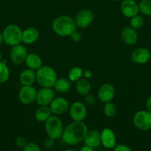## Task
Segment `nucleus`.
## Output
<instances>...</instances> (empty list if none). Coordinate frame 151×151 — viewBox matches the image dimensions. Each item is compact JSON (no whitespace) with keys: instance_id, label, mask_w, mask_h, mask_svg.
Instances as JSON below:
<instances>
[{"instance_id":"nucleus-23","label":"nucleus","mask_w":151,"mask_h":151,"mask_svg":"<svg viewBox=\"0 0 151 151\" xmlns=\"http://www.w3.org/2000/svg\"><path fill=\"white\" fill-rule=\"evenodd\" d=\"M76 89L78 94L81 96H85L89 94L91 90V84L88 79L86 78H81L78 81L76 84Z\"/></svg>"},{"instance_id":"nucleus-9","label":"nucleus","mask_w":151,"mask_h":151,"mask_svg":"<svg viewBox=\"0 0 151 151\" xmlns=\"http://www.w3.org/2000/svg\"><path fill=\"white\" fill-rule=\"evenodd\" d=\"M28 54V50L22 44H17L12 47L10 52V58L14 64L20 65L25 61Z\"/></svg>"},{"instance_id":"nucleus-1","label":"nucleus","mask_w":151,"mask_h":151,"mask_svg":"<svg viewBox=\"0 0 151 151\" xmlns=\"http://www.w3.org/2000/svg\"><path fill=\"white\" fill-rule=\"evenodd\" d=\"M87 131V125L83 121H73L64 129L62 138L66 144L75 145L84 139Z\"/></svg>"},{"instance_id":"nucleus-21","label":"nucleus","mask_w":151,"mask_h":151,"mask_svg":"<svg viewBox=\"0 0 151 151\" xmlns=\"http://www.w3.org/2000/svg\"><path fill=\"white\" fill-rule=\"evenodd\" d=\"M25 63L27 67L34 71H36L42 66L41 57L36 53H28Z\"/></svg>"},{"instance_id":"nucleus-34","label":"nucleus","mask_w":151,"mask_h":151,"mask_svg":"<svg viewBox=\"0 0 151 151\" xmlns=\"http://www.w3.org/2000/svg\"><path fill=\"white\" fill-rule=\"evenodd\" d=\"M70 37L71 40H72V41L75 43L79 42V41L81 40V33H80V32H78L77 29L76 31H74V32L71 34L70 36Z\"/></svg>"},{"instance_id":"nucleus-3","label":"nucleus","mask_w":151,"mask_h":151,"mask_svg":"<svg viewBox=\"0 0 151 151\" xmlns=\"http://www.w3.org/2000/svg\"><path fill=\"white\" fill-rule=\"evenodd\" d=\"M36 82L43 88H52L58 79L57 73L53 68L49 66H41L36 71Z\"/></svg>"},{"instance_id":"nucleus-4","label":"nucleus","mask_w":151,"mask_h":151,"mask_svg":"<svg viewBox=\"0 0 151 151\" xmlns=\"http://www.w3.org/2000/svg\"><path fill=\"white\" fill-rule=\"evenodd\" d=\"M46 133L47 137L58 139L62 137L64 132V125L62 120L57 115H52L44 124Z\"/></svg>"},{"instance_id":"nucleus-6","label":"nucleus","mask_w":151,"mask_h":151,"mask_svg":"<svg viewBox=\"0 0 151 151\" xmlns=\"http://www.w3.org/2000/svg\"><path fill=\"white\" fill-rule=\"evenodd\" d=\"M133 125L141 131H146L151 129V113L148 111H139L133 116Z\"/></svg>"},{"instance_id":"nucleus-5","label":"nucleus","mask_w":151,"mask_h":151,"mask_svg":"<svg viewBox=\"0 0 151 151\" xmlns=\"http://www.w3.org/2000/svg\"><path fill=\"white\" fill-rule=\"evenodd\" d=\"M2 35L4 42L11 47L22 42V30L18 25H7L3 30Z\"/></svg>"},{"instance_id":"nucleus-25","label":"nucleus","mask_w":151,"mask_h":151,"mask_svg":"<svg viewBox=\"0 0 151 151\" xmlns=\"http://www.w3.org/2000/svg\"><path fill=\"white\" fill-rule=\"evenodd\" d=\"M83 72H84V70L81 67L74 66L70 70L68 73V79L71 82H77L81 78H82Z\"/></svg>"},{"instance_id":"nucleus-44","label":"nucleus","mask_w":151,"mask_h":151,"mask_svg":"<svg viewBox=\"0 0 151 151\" xmlns=\"http://www.w3.org/2000/svg\"><path fill=\"white\" fill-rule=\"evenodd\" d=\"M98 151H104V150H98Z\"/></svg>"},{"instance_id":"nucleus-31","label":"nucleus","mask_w":151,"mask_h":151,"mask_svg":"<svg viewBox=\"0 0 151 151\" xmlns=\"http://www.w3.org/2000/svg\"><path fill=\"white\" fill-rule=\"evenodd\" d=\"M96 98L93 94H87V95H85L84 97V102H85V104L87 106H93L96 103Z\"/></svg>"},{"instance_id":"nucleus-39","label":"nucleus","mask_w":151,"mask_h":151,"mask_svg":"<svg viewBox=\"0 0 151 151\" xmlns=\"http://www.w3.org/2000/svg\"><path fill=\"white\" fill-rule=\"evenodd\" d=\"M4 42V40H3V35H2V32H0V45H1L2 43Z\"/></svg>"},{"instance_id":"nucleus-37","label":"nucleus","mask_w":151,"mask_h":151,"mask_svg":"<svg viewBox=\"0 0 151 151\" xmlns=\"http://www.w3.org/2000/svg\"><path fill=\"white\" fill-rule=\"evenodd\" d=\"M146 108H147V111L151 113V97H150L149 98L147 99L146 102Z\"/></svg>"},{"instance_id":"nucleus-24","label":"nucleus","mask_w":151,"mask_h":151,"mask_svg":"<svg viewBox=\"0 0 151 151\" xmlns=\"http://www.w3.org/2000/svg\"><path fill=\"white\" fill-rule=\"evenodd\" d=\"M71 81L67 78H58L55 83L53 88L59 93H67L71 88Z\"/></svg>"},{"instance_id":"nucleus-18","label":"nucleus","mask_w":151,"mask_h":151,"mask_svg":"<svg viewBox=\"0 0 151 151\" xmlns=\"http://www.w3.org/2000/svg\"><path fill=\"white\" fill-rule=\"evenodd\" d=\"M85 145L92 148H97L102 144L101 142V133L98 131L93 130V131H87L86 137L84 139Z\"/></svg>"},{"instance_id":"nucleus-41","label":"nucleus","mask_w":151,"mask_h":151,"mask_svg":"<svg viewBox=\"0 0 151 151\" xmlns=\"http://www.w3.org/2000/svg\"><path fill=\"white\" fill-rule=\"evenodd\" d=\"M65 151H76L75 150H72V149H68V150H66Z\"/></svg>"},{"instance_id":"nucleus-10","label":"nucleus","mask_w":151,"mask_h":151,"mask_svg":"<svg viewBox=\"0 0 151 151\" xmlns=\"http://www.w3.org/2000/svg\"><path fill=\"white\" fill-rule=\"evenodd\" d=\"M55 98V92L52 88H43L36 93V102L39 106H49Z\"/></svg>"},{"instance_id":"nucleus-17","label":"nucleus","mask_w":151,"mask_h":151,"mask_svg":"<svg viewBox=\"0 0 151 151\" xmlns=\"http://www.w3.org/2000/svg\"><path fill=\"white\" fill-rule=\"evenodd\" d=\"M121 38L127 45H134L138 41V33L136 29H133L131 27H125L121 32Z\"/></svg>"},{"instance_id":"nucleus-30","label":"nucleus","mask_w":151,"mask_h":151,"mask_svg":"<svg viewBox=\"0 0 151 151\" xmlns=\"http://www.w3.org/2000/svg\"><path fill=\"white\" fill-rule=\"evenodd\" d=\"M23 151H41L39 146L34 142H29L23 148Z\"/></svg>"},{"instance_id":"nucleus-28","label":"nucleus","mask_w":151,"mask_h":151,"mask_svg":"<svg viewBox=\"0 0 151 151\" xmlns=\"http://www.w3.org/2000/svg\"><path fill=\"white\" fill-rule=\"evenodd\" d=\"M10 77V70L4 62L0 61V83L7 82Z\"/></svg>"},{"instance_id":"nucleus-15","label":"nucleus","mask_w":151,"mask_h":151,"mask_svg":"<svg viewBox=\"0 0 151 151\" xmlns=\"http://www.w3.org/2000/svg\"><path fill=\"white\" fill-rule=\"evenodd\" d=\"M101 142L105 148H114L116 145V138L113 131L109 128H105L101 132Z\"/></svg>"},{"instance_id":"nucleus-11","label":"nucleus","mask_w":151,"mask_h":151,"mask_svg":"<svg viewBox=\"0 0 151 151\" xmlns=\"http://www.w3.org/2000/svg\"><path fill=\"white\" fill-rule=\"evenodd\" d=\"M94 19L93 11L89 9H84L78 12L74 19L76 24L79 28H86L90 26Z\"/></svg>"},{"instance_id":"nucleus-19","label":"nucleus","mask_w":151,"mask_h":151,"mask_svg":"<svg viewBox=\"0 0 151 151\" xmlns=\"http://www.w3.org/2000/svg\"><path fill=\"white\" fill-rule=\"evenodd\" d=\"M39 32L33 27H30L22 30V42L25 44H32L39 38Z\"/></svg>"},{"instance_id":"nucleus-16","label":"nucleus","mask_w":151,"mask_h":151,"mask_svg":"<svg viewBox=\"0 0 151 151\" xmlns=\"http://www.w3.org/2000/svg\"><path fill=\"white\" fill-rule=\"evenodd\" d=\"M149 50L144 47H139L133 50L130 55L131 60L136 64H144L150 60Z\"/></svg>"},{"instance_id":"nucleus-20","label":"nucleus","mask_w":151,"mask_h":151,"mask_svg":"<svg viewBox=\"0 0 151 151\" xmlns=\"http://www.w3.org/2000/svg\"><path fill=\"white\" fill-rule=\"evenodd\" d=\"M19 81L22 86H33L36 81V71L29 68L22 70L19 75Z\"/></svg>"},{"instance_id":"nucleus-33","label":"nucleus","mask_w":151,"mask_h":151,"mask_svg":"<svg viewBox=\"0 0 151 151\" xmlns=\"http://www.w3.org/2000/svg\"><path fill=\"white\" fill-rule=\"evenodd\" d=\"M54 141L55 140L53 139L47 137V138H45L44 139V142H43V146H44V148H51V147H53V146H54Z\"/></svg>"},{"instance_id":"nucleus-29","label":"nucleus","mask_w":151,"mask_h":151,"mask_svg":"<svg viewBox=\"0 0 151 151\" xmlns=\"http://www.w3.org/2000/svg\"><path fill=\"white\" fill-rule=\"evenodd\" d=\"M130 27L135 29H139L142 27L144 24V19L139 15H136V16H133V17L130 18Z\"/></svg>"},{"instance_id":"nucleus-43","label":"nucleus","mask_w":151,"mask_h":151,"mask_svg":"<svg viewBox=\"0 0 151 151\" xmlns=\"http://www.w3.org/2000/svg\"><path fill=\"white\" fill-rule=\"evenodd\" d=\"M150 60H151V52H150Z\"/></svg>"},{"instance_id":"nucleus-2","label":"nucleus","mask_w":151,"mask_h":151,"mask_svg":"<svg viewBox=\"0 0 151 151\" xmlns=\"http://www.w3.org/2000/svg\"><path fill=\"white\" fill-rule=\"evenodd\" d=\"M75 20L69 16H60L56 18L52 23V29L57 35L61 37L70 36L76 30Z\"/></svg>"},{"instance_id":"nucleus-32","label":"nucleus","mask_w":151,"mask_h":151,"mask_svg":"<svg viewBox=\"0 0 151 151\" xmlns=\"http://www.w3.org/2000/svg\"><path fill=\"white\" fill-rule=\"evenodd\" d=\"M15 143H16V145L19 148H24L26 146V145L28 144L26 139L23 137H17L16 141H15Z\"/></svg>"},{"instance_id":"nucleus-42","label":"nucleus","mask_w":151,"mask_h":151,"mask_svg":"<svg viewBox=\"0 0 151 151\" xmlns=\"http://www.w3.org/2000/svg\"><path fill=\"white\" fill-rule=\"evenodd\" d=\"M112 1H120V0H112Z\"/></svg>"},{"instance_id":"nucleus-8","label":"nucleus","mask_w":151,"mask_h":151,"mask_svg":"<svg viewBox=\"0 0 151 151\" xmlns=\"http://www.w3.org/2000/svg\"><path fill=\"white\" fill-rule=\"evenodd\" d=\"M37 91L33 86H22L19 91V100L22 104L30 105L36 101Z\"/></svg>"},{"instance_id":"nucleus-22","label":"nucleus","mask_w":151,"mask_h":151,"mask_svg":"<svg viewBox=\"0 0 151 151\" xmlns=\"http://www.w3.org/2000/svg\"><path fill=\"white\" fill-rule=\"evenodd\" d=\"M51 116L52 112L49 106H39L34 114L36 120L40 122H45Z\"/></svg>"},{"instance_id":"nucleus-36","label":"nucleus","mask_w":151,"mask_h":151,"mask_svg":"<svg viewBox=\"0 0 151 151\" xmlns=\"http://www.w3.org/2000/svg\"><path fill=\"white\" fill-rule=\"evenodd\" d=\"M83 77L84 78H86V79H90L93 77V72H92V71L88 70V69L84 71V72H83Z\"/></svg>"},{"instance_id":"nucleus-13","label":"nucleus","mask_w":151,"mask_h":151,"mask_svg":"<svg viewBox=\"0 0 151 151\" xmlns=\"http://www.w3.org/2000/svg\"><path fill=\"white\" fill-rule=\"evenodd\" d=\"M115 95V88L110 83H105L98 90V97L102 103H105L113 100Z\"/></svg>"},{"instance_id":"nucleus-38","label":"nucleus","mask_w":151,"mask_h":151,"mask_svg":"<svg viewBox=\"0 0 151 151\" xmlns=\"http://www.w3.org/2000/svg\"><path fill=\"white\" fill-rule=\"evenodd\" d=\"M80 151H93V148L85 145V146H84L83 147H81V149L80 150Z\"/></svg>"},{"instance_id":"nucleus-7","label":"nucleus","mask_w":151,"mask_h":151,"mask_svg":"<svg viewBox=\"0 0 151 151\" xmlns=\"http://www.w3.org/2000/svg\"><path fill=\"white\" fill-rule=\"evenodd\" d=\"M70 116L73 121L82 122L85 119L87 114L86 105L81 102H74L69 108Z\"/></svg>"},{"instance_id":"nucleus-12","label":"nucleus","mask_w":151,"mask_h":151,"mask_svg":"<svg viewBox=\"0 0 151 151\" xmlns=\"http://www.w3.org/2000/svg\"><path fill=\"white\" fill-rule=\"evenodd\" d=\"M52 114L54 115H62L69 110L70 105L68 100L62 97H55L49 106Z\"/></svg>"},{"instance_id":"nucleus-14","label":"nucleus","mask_w":151,"mask_h":151,"mask_svg":"<svg viewBox=\"0 0 151 151\" xmlns=\"http://www.w3.org/2000/svg\"><path fill=\"white\" fill-rule=\"evenodd\" d=\"M120 9L121 13L127 18L133 17L139 12V4L135 0H123Z\"/></svg>"},{"instance_id":"nucleus-35","label":"nucleus","mask_w":151,"mask_h":151,"mask_svg":"<svg viewBox=\"0 0 151 151\" xmlns=\"http://www.w3.org/2000/svg\"><path fill=\"white\" fill-rule=\"evenodd\" d=\"M113 151H132V150L125 145H116L114 147Z\"/></svg>"},{"instance_id":"nucleus-27","label":"nucleus","mask_w":151,"mask_h":151,"mask_svg":"<svg viewBox=\"0 0 151 151\" xmlns=\"http://www.w3.org/2000/svg\"><path fill=\"white\" fill-rule=\"evenodd\" d=\"M139 9L144 16H151V0H142L139 3Z\"/></svg>"},{"instance_id":"nucleus-26","label":"nucleus","mask_w":151,"mask_h":151,"mask_svg":"<svg viewBox=\"0 0 151 151\" xmlns=\"http://www.w3.org/2000/svg\"><path fill=\"white\" fill-rule=\"evenodd\" d=\"M103 113L107 117L112 118L117 114V107L112 101L105 103L103 106Z\"/></svg>"},{"instance_id":"nucleus-40","label":"nucleus","mask_w":151,"mask_h":151,"mask_svg":"<svg viewBox=\"0 0 151 151\" xmlns=\"http://www.w3.org/2000/svg\"><path fill=\"white\" fill-rule=\"evenodd\" d=\"M1 58H2V55H1V51H0V61H1Z\"/></svg>"}]
</instances>
